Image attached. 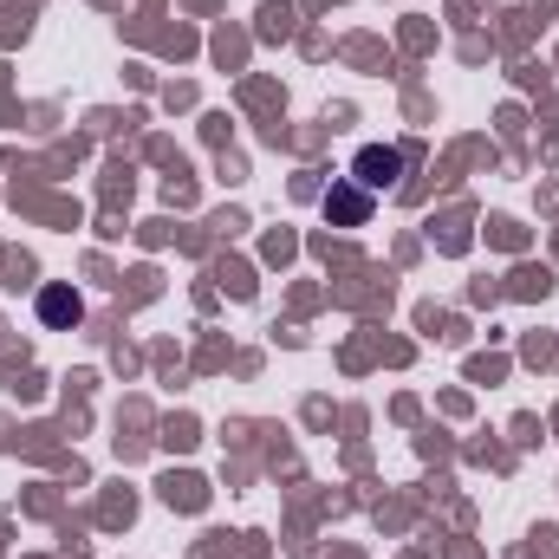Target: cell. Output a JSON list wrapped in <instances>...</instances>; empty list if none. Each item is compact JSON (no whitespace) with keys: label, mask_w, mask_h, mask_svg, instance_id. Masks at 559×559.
<instances>
[{"label":"cell","mask_w":559,"mask_h":559,"mask_svg":"<svg viewBox=\"0 0 559 559\" xmlns=\"http://www.w3.org/2000/svg\"><path fill=\"white\" fill-rule=\"evenodd\" d=\"M332 215H338V222H365V215H371V195H365V189H338V195H332Z\"/></svg>","instance_id":"cell-3"},{"label":"cell","mask_w":559,"mask_h":559,"mask_svg":"<svg viewBox=\"0 0 559 559\" xmlns=\"http://www.w3.org/2000/svg\"><path fill=\"white\" fill-rule=\"evenodd\" d=\"M397 176H404V150H397V143H371V150H358V163H352V182H358L365 195L397 189Z\"/></svg>","instance_id":"cell-1"},{"label":"cell","mask_w":559,"mask_h":559,"mask_svg":"<svg viewBox=\"0 0 559 559\" xmlns=\"http://www.w3.org/2000/svg\"><path fill=\"white\" fill-rule=\"evenodd\" d=\"M39 319L66 332V325H79V319H85V299H79L72 286H46V293H39Z\"/></svg>","instance_id":"cell-2"}]
</instances>
